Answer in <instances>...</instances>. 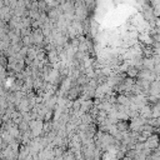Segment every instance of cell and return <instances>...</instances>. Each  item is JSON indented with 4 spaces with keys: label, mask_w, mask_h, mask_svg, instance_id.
I'll return each mask as SVG.
<instances>
[{
    "label": "cell",
    "mask_w": 160,
    "mask_h": 160,
    "mask_svg": "<svg viewBox=\"0 0 160 160\" xmlns=\"http://www.w3.org/2000/svg\"><path fill=\"white\" fill-rule=\"evenodd\" d=\"M138 73H139V69H136L134 65H129L125 70L126 76H130V78H136V76H138Z\"/></svg>",
    "instance_id": "2"
},
{
    "label": "cell",
    "mask_w": 160,
    "mask_h": 160,
    "mask_svg": "<svg viewBox=\"0 0 160 160\" xmlns=\"http://www.w3.org/2000/svg\"><path fill=\"white\" fill-rule=\"evenodd\" d=\"M116 103L120 104V105H125V106H129L130 104H132V102H130V98L124 95V94H120L119 96L116 98Z\"/></svg>",
    "instance_id": "1"
},
{
    "label": "cell",
    "mask_w": 160,
    "mask_h": 160,
    "mask_svg": "<svg viewBox=\"0 0 160 160\" xmlns=\"http://www.w3.org/2000/svg\"><path fill=\"white\" fill-rule=\"evenodd\" d=\"M21 43H23V45H25V46H31L33 45V37H31V34L28 35V37H23L21 38Z\"/></svg>",
    "instance_id": "4"
},
{
    "label": "cell",
    "mask_w": 160,
    "mask_h": 160,
    "mask_svg": "<svg viewBox=\"0 0 160 160\" xmlns=\"http://www.w3.org/2000/svg\"><path fill=\"white\" fill-rule=\"evenodd\" d=\"M146 124H149L153 128H159L160 120H159V118H149V119H146Z\"/></svg>",
    "instance_id": "3"
},
{
    "label": "cell",
    "mask_w": 160,
    "mask_h": 160,
    "mask_svg": "<svg viewBox=\"0 0 160 160\" xmlns=\"http://www.w3.org/2000/svg\"><path fill=\"white\" fill-rule=\"evenodd\" d=\"M53 115H54V111L53 110H48L44 114V116H43V121H51V119H53Z\"/></svg>",
    "instance_id": "6"
},
{
    "label": "cell",
    "mask_w": 160,
    "mask_h": 160,
    "mask_svg": "<svg viewBox=\"0 0 160 160\" xmlns=\"http://www.w3.org/2000/svg\"><path fill=\"white\" fill-rule=\"evenodd\" d=\"M18 129H19V132H20V133H24L25 130L29 129V121L21 120L19 124H18Z\"/></svg>",
    "instance_id": "5"
},
{
    "label": "cell",
    "mask_w": 160,
    "mask_h": 160,
    "mask_svg": "<svg viewBox=\"0 0 160 160\" xmlns=\"http://www.w3.org/2000/svg\"><path fill=\"white\" fill-rule=\"evenodd\" d=\"M33 31V29L31 28H21L20 29V37H28V35H30Z\"/></svg>",
    "instance_id": "7"
}]
</instances>
